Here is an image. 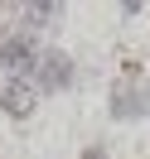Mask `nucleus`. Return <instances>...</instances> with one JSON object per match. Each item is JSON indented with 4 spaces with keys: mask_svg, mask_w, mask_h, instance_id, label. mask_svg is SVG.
Instances as JSON below:
<instances>
[{
    "mask_svg": "<svg viewBox=\"0 0 150 159\" xmlns=\"http://www.w3.org/2000/svg\"><path fill=\"white\" fill-rule=\"evenodd\" d=\"M73 82H78V63L63 48H39V58H34V68H29V87L39 92V97H58Z\"/></svg>",
    "mask_w": 150,
    "mask_h": 159,
    "instance_id": "obj_1",
    "label": "nucleus"
},
{
    "mask_svg": "<svg viewBox=\"0 0 150 159\" xmlns=\"http://www.w3.org/2000/svg\"><path fill=\"white\" fill-rule=\"evenodd\" d=\"M34 58H39L34 34H24V29H5L0 34V72L5 77H29Z\"/></svg>",
    "mask_w": 150,
    "mask_h": 159,
    "instance_id": "obj_2",
    "label": "nucleus"
},
{
    "mask_svg": "<svg viewBox=\"0 0 150 159\" xmlns=\"http://www.w3.org/2000/svg\"><path fill=\"white\" fill-rule=\"evenodd\" d=\"M34 101H39V92L29 87V77H5L0 82V111H5V116L24 120L34 111Z\"/></svg>",
    "mask_w": 150,
    "mask_h": 159,
    "instance_id": "obj_3",
    "label": "nucleus"
},
{
    "mask_svg": "<svg viewBox=\"0 0 150 159\" xmlns=\"http://www.w3.org/2000/svg\"><path fill=\"white\" fill-rule=\"evenodd\" d=\"M150 111V92L140 87V82H116V97H111V116L116 120H136V116H145Z\"/></svg>",
    "mask_w": 150,
    "mask_h": 159,
    "instance_id": "obj_4",
    "label": "nucleus"
},
{
    "mask_svg": "<svg viewBox=\"0 0 150 159\" xmlns=\"http://www.w3.org/2000/svg\"><path fill=\"white\" fill-rule=\"evenodd\" d=\"M24 24H20V29L24 34H34V29H44V24H53V15H58V5H24Z\"/></svg>",
    "mask_w": 150,
    "mask_h": 159,
    "instance_id": "obj_5",
    "label": "nucleus"
},
{
    "mask_svg": "<svg viewBox=\"0 0 150 159\" xmlns=\"http://www.w3.org/2000/svg\"><path fill=\"white\" fill-rule=\"evenodd\" d=\"M82 159H107V149H102V145H92V149H82Z\"/></svg>",
    "mask_w": 150,
    "mask_h": 159,
    "instance_id": "obj_6",
    "label": "nucleus"
}]
</instances>
